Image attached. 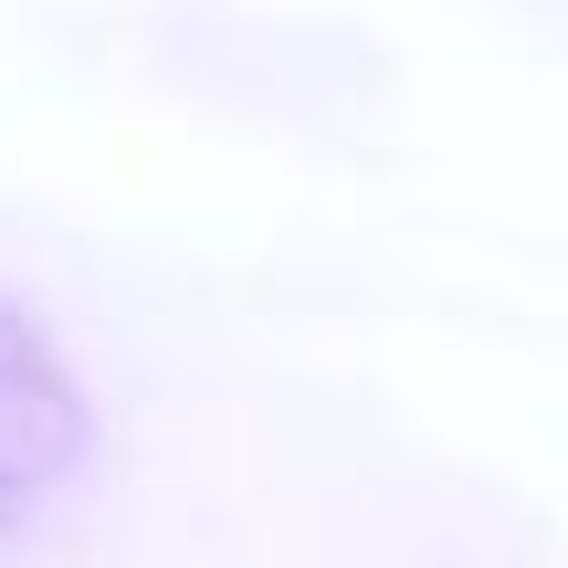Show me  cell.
Here are the masks:
<instances>
[{"label": "cell", "mask_w": 568, "mask_h": 568, "mask_svg": "<svg viewBox=\"0 0 568 568\" xmlns=\"http://www.w3.org/2000/svg\"><path fill=\"white\" fill-rule=\"evenodd\" d=\"M84 464H95V400L63 368L53 326L0 295V537H21Z\"/></svg>", "instance_id": "6da1fadb"}]
</instances>
